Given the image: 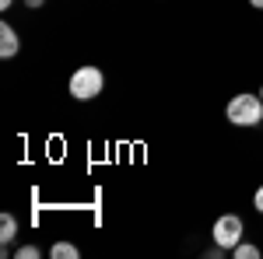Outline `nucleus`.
<instances>
[{"label":"nucleus","mask_w":263,"mask_h":259,"mask_svg":"<svg viewBox=\"0 0 263 259\" xmlns=\"http://www.w3.org/2000/svg\"><path fill=\"white\" fill-rule=\"evenodd\" d=\"M224 116H228V123L232 126H263V98L260 91L256 95H249V91H242V95H232L228 98V105H224Z\"/></svg>","instance_id":"1"},{"label":"nucleus","mask_w":263,"mask_h":259,"mask_svg":"<svg viewBox=\"0 0 263 259\" xmlns=\"http://www.w3.org/2000/svg\"><path fill=\"white\" fill-rule=\"evenodd\" d=\"M102 88H105V74H102L99 67H78V70H74V77H70V84H67L70 98H78V102L99 98Z\"/></svg>","instance_id":"2"},{"label":"nucleus","mask_w":263,"mask_h":259,"mask_svg":"<svg viewBox=\"0 0 263 259\" xmlns=\"http://www.w3.org/2000/svg\"><path fill=\"white\" fill-rule=\"evenodd\" d=\"M211 238H214V245H221L224 252H232V249L246 238L242 217H239V214H221V217L214 221V228H211Z\"/></svg>","instance_id":"3"},{"label":"nucleus","mask_w":263,"mask_h":259,"mask_svg":"<svg viewBox=\"0 0 263 259\" xmlns=\"http://www.w3.org/2000/svg\"><path fill=\"white\" fill-rule=\"evenodd\" d=\"M18 49H21L18 32L4 21V25H0V60H14V56H18Z\"/></svg>","instance_id":"4"},{"label":"nucleus","mask_w":263,"mask_h":259,"mask_svg":"<svg viewBox=\"0 0 263 259\" xmlns=\"http://www.w3.org/2000/svg\"><path fill=\"white\" fill-rule=\"evenodd\" d=\"M14 238H18V221H14V214H0V245H4V252L11 249Z\"/></svg>","instance_id":"5"},{"label":"nucleus","mask_w":263,"mask_h":259,"mask_svg":"<svg viewBox=\"0 0 263 259\" xmlns=\"http://www.w3.org/2000/svg\"><path fill=\"white\" fill-rule=\"evenodd\" d=\"M49 256L53 259H78V245H70V242H53V249H49Z\"/></svg>","instance_id":"6"},{"label":"nucleus","mask_w":263,"mask_h":259,"mask_svg":"<svg viewBox=\"0 0 263 259\" xmlns=\"http://www.w3.org/2000/svg\"><path fill=\"white\" fill-rule=\"evenodd\" d=\"M232 256L235 259H260L263 252H260V245H253V242H239V245H235V249H232Z\"/></svg>","instance_id":"7"},{"label":"nucleus","mask_w":263,"mask_h":259,"mask_svg":"<svg viewBox=\"0 0 263 259\" xmlns=\"http://www.w3.org/2000/svg\"><path fill=\"white\" fill-rule=\"evenodd\" d=\"M14 256H18V259H39L42 249H39V245H18V249H14Z\"/></svg>","instance_id":"8"},{"label":"nucleus","mask_w":263,"mask_h":259,"mask_svg":"<svg viewBox=\"0 0 263 259\" xmlns=\"http://www.w3.org/2000/svg\"><path fill=\"white\" fill-rule=\"evenodd\" d=\"M253 207H256V210H260V214H263V186H260V189H256V193H253Z\"/></svg>","instance_id":"9"},{"label":"nucleus","mask_w":263,"mask_h":259,"mask_svg":"<svg viewBox=\"0 0 263 259\" xmlns=\"http://www.w3.org/2000/svg\"><path fill=\"white\" fill-rule=\"evenodd\" d=\"M21 4H25V7H32V11H39V7L46 4V0H21Z\"/></svg>","instance_id":"10"},{"label":"nucleus","mask_w":263,"mask_h":259,"mask_svg":"<svg viewBox=\"0 0 263 259\" xmlns=\"http://www.w3.org/2000/svg\"><path fill=\"white\" fill-rule=\"evenodd\" d=\"M11 4H14V0H0V11H11Z\"/></svg>","instance_id":"11"},{"label":"nucleus","mask_w":263,"mask_h":259,"mask_svg":"<svg viewBox=\"0 0 263 259\" xmlns=\"http://www.w3.org/2000/svg\"><path fill=\"white\" fill-rule=\"evenodd\" d=\"M249 7H256V11H263V0H249Z\"/></svg>","instance_id":"12"},{"label":"nucleus","mask_w":263,"mask_h":259,"mask_svg":"<svg viewBox=\"0 0 263 259\" xmlns=\"http://www.w3.org/2000/svg\"><path fill=\"white\" fill-rule=\"evenodd\" d=\"M260 98H263V84H260Z\"/></svg>","instance_id":"13"}]
</instances>
